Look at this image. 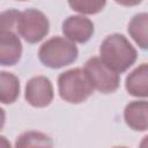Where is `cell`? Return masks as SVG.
I'll return each instance as SVG.
<instances>
[{"mask_svg":"<svg viewBox=\"0 0 148 148\" xmlns=\"http://www.w3.org/2000/svg\"><path fill=\"white\" fill-rule=\"evenodd\" d=\"M99 59L116 73H125L134 65L138 52L131 42L121 34H111L99 46Z\"/></svg>","mask_w":148,"mask_h":148,"instance_id":"1","label":"cell"},{"mask_svg":"<svg viewBox=\"0 0 148 148\" xmlns=\"http://www.w3.org/2000/svg\"><path fill=\"white\" fill-rule=\"evenodd\" d=\"M77 46L65 37L54 36L44 42L38 50L39 61L49 68L58 69L76 61Z\"/></svg>","mask_w":148,"mask_h":148,"instance_id":"2","label":"cell"},{"mask_svg":"<svg viewBox=\"0 0 148 148\" xmlns=\"http://www.w3.org/2000/svg\"><path fill=\"white\" fill-rule=\"evenodd\" d=\"M58 91L61 99L71 104H80L87 101L94 92L83 68H72L58 76Z\"/></svg>","mask_w":148,"mask_h":148,"instance_id":"3","label":"cell"},{"mask_svg":"<svg viewBox=\"0 0 148 148\" xmlns=\"http://www.w3.org/2000/svg\"><path fill=\"white\" fill-rule=\"evenodd\" d=\"M16 31L27 43L36 44L49 34L50 22L43 12L35 8H28L20 13Z\"/></svg>","mask_w":148,"mask_h":148,"instance_id":"4","label":"cell"},{"mask_svg":"<svg viewBox=\"0 0 148 148\" xmlns=\"http://www.w3.org/2000/svg\"><path fill=\"white\" fill-rule=\"evenodd\" d=\"M83 71L94 90L96 89L102 94H111L119 88V74L109 68L98 57L89 58L84 64Z\"/></svg>","mask_w":148,"mask_h":148,"instance_id":"5","label":"cell"},{"mask_svg":"<svg viewBox=\"0 0 148 148\" xmlns=\"http://www.w3.org/2000/svg\"><path fill=\"white\" fill-rule=\"evenodd\" d=\"M53 97L54 90L49 77L37 75L28 80L24 90V98L31 106L45 108L51 104Z\"/></svg>","mask_w":148,"mask_h":148,"instance_id":"6","label":"cell"},{"mask_svg":"<svg viewBox=\"0 0 148 148\" xmlns=\"http://www.w3.org/2000/svg\"><path fill=\"white\" fill-rule=\"evenodd\" d=\"M62 34L72 43H87L95 32L94 23L83 15H71L62 22Z\"/></svg>","mask_w":148,"mask_h":148,"instance_id":"7","label":"cell"},{"mask_svg":"<svg viewBox=\"0 0 148 148\" xmlns=\"http://www.w3.org/2000/svg\"><path fill=\"white\" fill-rule=\"evenodd\" d=\"M22 56V43L15 30H0V66H14Z\"/></svg>","mask_w":148,"mask_h":148,"instance_id":"8","label":"cell"},{"mask_svg":"<svg viewBox=\"0 0 148 148\" xmlns=\"http://www.w3.org/2000/svg\"><path fill=\"white\" fill-rule=\"evenodd\" d=\"M124 120L133 131L146 132L148 128L147 101H132L124 109Z\"/></svg>","mask_w":148,"mask_h":148,"instance_id":"9","label":"cell"},{"mask_svg":"<svg viewBox=\"0 0 148 148\" xmlns=\"http://www.w3.org/2000/svg\"><path fill=\"white\" fill-rule=\"evenodd\" d=\"M125 88L131 96L139 98L148 96V65L146 62L139 65L126 76Z\"/></svg>","mask_w":148,"mask_h":148,"instance_id":"10","label":"cell"},{"mask_svg":"<svg viewBox=\"0 0 148 148\" xmlns=\"http://www.w3.org/2000/svg\"><path fill=\"white\" fill-rule=\"evenodd\" d=\"M21 86L18 77L9 72L0 71V103L12 104L20 96Z\"/></svg>","mask_w":148,"mask_h":148,"instance_id":"11","label":"cell"},{"mask_svg":"<svg viewBox=\"0 0 148 148\" xmlns=\"http://www.w3.org/2000/svg\"><path fill=\"white\" fill-rule=\"evenodd\" d=\"M148 14L147 13H138L135 14L131 21L128 22L127 31L132 39L142 49L146 50L148 47Z\"/></svg>","mask_w":148,"mask_h":148,"instance_id":"12","label":"cell"},{"mask_svg":"<svg viewBox=\"0 0 148 148\" xmlns=\"http://www.w3.org/2000/svg\"><path fill=\"white\" fill-rule=\"evenodd\" d=\"M15 148H53V140L43 132L28 131L16 138Z\"/></svg>","mask_w":148,"mask_h":148,"instance_id":"13","label":"cell"},{"mask_svg":"<svg viewBox=\"0 0 148 148\" xmlns=\"http://www.w3.org/2000/svg\"><path fill=\"white\" fill-rule=\"evenodd\" d=\"M106 2L102 0H74L69 1L68 6L80 14H87V15H92L97 14L103 10L105 7Z\"/></svg>","mask_w":148,"mask_h":148,"instance_id":"14","label":"cell"},{"mask_svg":"<svg viewBox=\"0 0 148 148\" xmlns=\"http://www.w3.org/2000/svg\"><path fill=\"white\" fill-rule=\"evenodd\" d=\"M20 13L17 9H7L0 13V30H15L17 21L20 17ZM17 32V31H16Z\"/></svg>","mask_w":148,"mask_h":148,"instance_id":"15","label":"cell"},{"mask_svg":"<svg viewBox=\"0 0 148 148\" xmlns=\"http://www.w3.org/2000/svg\"><path fill=\"white\" fill-rule=\"evenodd\" d=\"M0 148H12L9 140L3 135H0Z\"/></svg>","mask_w":148,"mask_h":148,"instance_id":"16","label":"cell"},{"mask_svg":"<svg viewBox=\"0 0 148 148\" xmlns=\"http://www.w3.org/2000/svg\"><path fill=\"white\" fill-rule=\"evenodd\" d=\"M5 121H6V113H5V110L2 108H0V131L2 130V127L5 125Z\"/></svg>","mask_w":148,"mask_h":148,"instance_id":"17","label":"cell"},{"mask_svg":"<svg viewBox=\"0 0 148 148\" xmlns=\"http://www.w3.org/2000/svg\"><path fill=\"white\" fill-rule=\"evenodd\" d=\"M113 148H127V147H124V146H118V147H113Z\"/></svg>","mask_w":148,"mask_h":148,"instance_id":"18","label":"cell"}]
</instances>
